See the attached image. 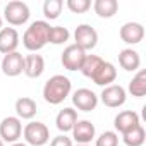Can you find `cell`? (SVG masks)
I'll use <instances>...</instances> for the list:
<instances>
[{
  "mask_svg": "<svg viewBox=\"0 0 146 146\" xmlns=\"http://www.w3.org/2000/svg\"><path fill=\"white\" fill-rule=\"evenodd\" d=\"M70 90H72L70 79L62 76V74H55L45 83V86H43V98L50 105H60L70 95Z\"/></svg>",
  "mask_w": 146,
  "mask_h": 146,
  "instance_id": "obj_1",
  "label": "cell"
},
{
  "mask_svg": "<svg viewBox=\"0 0 146 146\" xmlns=\"http://www.w3.org/2000/svg\"><path fill=\"white\" fill-rule=\"evenodd\" d=\"M48 31H50V24L46 21L31 23L23 36V45L26 46V50H29L33 53L41 50L48 43Z\"/></svg>",
  "mask_w": 146,
  "mask_h": 146,
  "instance_id": "obj_2",
  "label": "cell"
},
{
  "mask_svg": "<svg viewBox=\"0 0 146 146\" xmlns=\"http://www.w3.org/2000/svg\"><path fill=\"white\" fill-rule=\"evenodd\" d=\"M31 12L28 4L21 2V0H12L9 2L4 9V17L11 26H23L24 23H28Z\"/></svg>",
  "mask_w": 146,
  "mask_h": 146,
  "instance_id": "obj_3",
  "label": "cell"
},
{
  "mask_svg": "<svg viewBox=\"0 0 146 146\" xmlns=\"http://www.w3.org/2000/svg\"><path fill=\"white\" fill-rule=\"evenodd\" d=\"M23 134H24L26 143L31 144V146H43L50 141V131L43 122H35L33 120V122L26 124Z\"/></svg>",
  "mask_w": 146,
  "mask_h": 146,
  "instance_id": "obj_4",
  "label": "cell"
},
{
  "mask_svg": "<svg viewBox=\"0 0 146 146\" xmlns=\"http://www.w3.org/2000/svg\"><path fill=\"white\" fill-rule=\"evenodd\" d=\"M74 40H76V46H79L83 52L93 50L98 43V33L95 28H91L90 24H79L74 31Z\"/></svg>",
  "mask_w": 146,
  "mask_h": 146,
  "instance_id": "obj_5",
  "label": "cell"
},
{
  "mask_svg": "<svg viewBox=\"0 0 146 146\" xmlns=\"http://www.w3.org/2000/svg\"><path fill=\"white\" fill-rule=\"evenodd\" d=\"M23 134V124L17 117H5L0 122V139L4 143H17Z\"/></svg>",
  "mask_w": 146,
  "mask_h": 146,
  "instance_id": "obj_6",
  "label": "cell"
},
{
  "mask_svg": "<svg viewBox=\"0 0 146 146\" xmlns=\"http://www.w3.org/2000/svg\"><path fill=\"white\" fill-rule=\"evenodd\" d=\"M125 90L120 86V84H110V86H105L102 95H100V100L105 107L108 108H117V107H122L125 103Z\"/></svg>",
  "mask_w": 146,
  "mask_h": 146,
  "instance_id": "obj_7",
  "label": "cell"
},
{
  "mask_svg": "<svg viewBox=\"0 0 146 146\" xmlns=\"http://www.w3.org/2000/svg\"><path fill=\"white\" fill-rule=\"evenodd\" d=\"M86 58V52H83L79 46L76 45H69L64 52H62V65L67 70H81V65Z\"/></svg>",
  "mask_w": 146,
  "mask_h": 146,
  "instance_id": "obj_8",
  "label": "cell"
},
{
  "mask_svg": "<svg viewBox=\"0 0 146 146\" xmlns=\"http://www.w3.org/2000/svg\"><path fill=\"white\" fill-rule=\"evenodd\" d=\"M72 103H74V107L78 110L91 112L98 105V96L88 88H79L78 91H74V95H72Z\"/></svg>",
  "mask_w": 146,
  "mask_h": 146,
  "instance_id": "obj_9",
  "label": "cell"
},
{
  "mask_svg": "<svg viewBox=\"0 0 146 146\" xmlns=\"http://www.w3.org/2000/svg\"><path fill=\"white\" fill-rule=\"evenodd\" d=\"M24 70V57L19 52H12L4 55L2 58V72L9 78H16Z\"/></svg>",
  "mask_w": 146,
  "mask_h": 146,
  "instance_id": "obj_10",
  "label": "cell"
},
{
  "mask_svg": "<svg viewBox=\"0 0 146 146\" xmlns=\"http://www.w3.org/2000/svg\"><path fill=\"white\" fill-rule=\"evenodd\" d=\"M120 40L127 45H137L144 38V28L139 23H125L120 28Z\"/></svg>",
  "mask_w": 146,
  "mask_h": 146,
  "instance_id": "obj_11",
  "label": "cell"
},
{
  "mask_svg": "<svg viewBox=\"0 0 146 146\" xmlns=\"http://www.w3.org/2000/svg\"><path fill=\"white\" fill-rule=\"evenodd\" d=\"M115 78H117V69H115V65L113 64H110V62H102V65L96 69V72L93 74V83L95 84H98V86H110L113 81H115Z\"/></svg>",
  "mask_w": 146,
  "mask_h": 146,
  "instance_id": "obj_12",
  "label": "cell"
},
{
  "mask_svg": "<svg viewBox=\"0 0 146 146\" xmlns=\"http://www.w3.org/2000/svg\"><path fill=\"white\" fill-rule=\"evenodd\" d=\"M19 45V35L14 28H2L0 29V53H12L17 52Z\"/></svg>",
  "mask_w": 146,
  "mask_h": 146,
  "instance_id": "obj_13",
  "label": "cell"
},
{
  "mask_svg": "<svg viewBox=\"0 0 146 146\" xmlns=\"http://www.w3.org/2000/svg\"><path fill=\"white\" fill-rule=\"evenodd\" d=\"M95 125L90 120H78L72 127V137H74L79 144H88L95 137Z\"/></svg>",
  "mask_w": 146,
  "mask_h": 146,
  "instance_id": "obj_14",
  "label": "cell"
},
{
  "mask_svg": "<svg viewBox=\"0 0 146 146\" xmlns=\"http://www.w3.org/2000/svg\"><path fill=\"white\" fill-rule=\"evenodd\" d=\"M43 70H45V60L41 55L38 53H29L24 57V74L31 79H36L43 74Z\"/></svg>",
  "mask_w": 146,
  "mask_h": 146,
  "instance_id": "obj_15",
  "label": "cell"
},
{
  "mask_svg": "<svg viewBox=\"0 0 146 146\" xmlns=\"http://www.w3.org/2000/svg\"><path fill=\"white\" fill-rule=\"evenodd\" d=\"M113 125H115V129H117L120 134H124V132L131 131L132 127L139 125V115H137L136 112H132V110H124V112H120V113L115 117Z\"/></svg>",
  "mask_w": 146,
  "mask_h": 146,
  "instance_id": "obj_16",
  "label": "cell"
},
{
  "mask_svg": "<svg viewBox=\"0 0 146 146\" xmlns=\"http://www.w3.org/2000/svg\"><path fill=\"white\" fill-rule=\"evenodd\" d=\"M119 64L124 70H129V72H134L139 69L141 65V57L136 50L132 48H124L120 53H119Z\"/></svg>",
  "mask_w": 146,
  "mask_h": 146,
  "instance_id": "obj_17",
  "label": "cell"
},
{
  "mask_svg": "<svg viewBox=\"0 0 146 146\" xmlns=\"http://www.w3.org/2000/svg\"><path fill=\"white\" fill-rule=\"evenodd\" d=\"M78 122V112L74 108H64L58 112L57 119H55V124H57V129L60 132H69L72 131L74 124Z\"/></svg>",
  "mask_w": 146,
  "mask_h": 146,
  "instance_id": "obj_18",
  "label": "cell"
},
{
  "mask_svg": "<svg viewBox=\"0 0 146 146\" xmlns=\"http://www.w3.org/2000/svg\"><path fill=\"white\" fill-rule=\"evenodd\" d=\"M38 112V107H36V102L33 98H28V96H23L16 102V113H17V119H33Z\"/></svg>",
  "mask_w": 146,
  "mask_h": 146,
  "instance_id": "obj_19",
  "label": "cell"
},
{
  "mask_svg": "<svg viewBox=\"0 0 146 146\" xmlns=\"http://www.w3.org/2000/svg\"><path fill=\"white\" fill-rule=\"evenodd\" d=\"M93 9L95 12L103 17V19H108V17H113L119 11V2L117 0H95L93 4Z\"/></svg>",
  "mask_w": 146,
  "mask_h": 146,
  "instance_id": "obj_20",
  "label": "cell"
},
{
  "mask_svg": "<svg viewBox=\"0 0 146 146\" xmlns=\"http://www.w3.org/2000/svg\"><path fill=\"white\" fill-rule=\"evenodd\" d=\"M122 137H124L125 146H143V143L146 139V132H144V127L139 124V125L132 127L131 131L124 132Z\"/></svg>",
  "mask_w": 146,
  "mask_h": 146,
  "instance_id": "obj_21",
  "label": "cell"
},
{
  "mask_svg": "<svg viewBox=\"0 0 146 146\" xmlns=\"http://www.w3.org/2000/svg\"><path fill=\"white\" fill-rule=\"evenodd\" d=\"M129 93L136 98L146 95V70H139L129 83Z\"/></svg>",
  "mask_w": 146,
  "mask_h": 146,
  "instance_id": "obj_22",
  "label": "cell"
},
{
  "mask_svg": "<svg viewBox=\"0 0 146 146\" xmlns=\"http://www.w3.org/2000/svg\"><path fill=\"white\" fill-rule=\"evenodd\" d=\"M102 62H103V58L98 57V55H86V58H84V62H83V65H81L83 76H86V78L91 79L93 74L96 72V69L102 65Z\"/></svg>",
  "mask_w": 146,
  "mask_h": 146,
  "instance_id": "obj_23",
  "label": "cell"
},
{
  "mask_svg": "<svg viewBox=\"0 0 146 146\" xmlns=\"http://www.w3.org/2000/svg\"><path fill=\"white\" fill-rule=\"evenodd\" d=\"M70 33L67 28L64 26H50V31H48V43L52 45H62L69 40Z\"/></svg>",
  "mask_w": 146,
  "mask_h": 146,
  "instance_id": "obj_24",
  "label": "cell"
},
{
  "mask_svg": "<svg viewBox=\"0 0 146 146\" xmlns=\"http://www.w3.org/2000/svg\"><path fill=\"white\" fill-rule=\"evenodd\" d=\"M62 7H64L62 0H45V4H43V14H45L46 19L53 21V19H57L60 16Z\"/></svg>",
  "mask_w": 146,
  "mask_h": 146,
  "instance_id": "obj_25",
  "label": "cell"
},
{
  "mask_svg": "<svg viewBox=\"0 0 146 146\" xmlns=\"http://www.w3.org/2000/svg\"><path fill=\"white\" fill-rule=\"evenodd\" d=\"M90 0H67V9L74 14H84L86 11H90Z\"/></svg>",
  "mask_w": 146,
  "mask_h": 146,
  "instance_id": "obj_26",
  "label": "cell"
},
{
  "mask_svg": "<svg viewBox=\"0 0 146 146\" xmlns=\"http://www.w3.org/2000/svg\"><path fill=\"white\" fill-rule=\"evenodd\" d=\"M96 146H119V136L113 131H105L100 137H96Z\"/></svg>",
  "mask_w": 146,
  "mask_h": 146,
  "instance_id": "obj_27",
  "label": "cell"
},
{
  "mask_svg": "<svg viewBox=\"0 0 146 146\" xmlns=\"http://www.w3.org/2000/svg\"><path fill=\"white\" fill-rule=\"evenodd\" d=\"M50 146H72V139L67 137L65 134H60V136H57V137L52 139Z\"/></svg>",
  "mask_w": 146,
  "mask_h": 146,
  "instance_id": "obj_28",
  "label": "cell"
},
{
  "mask_svg": "<svg viewBox=\"0 0 146 146\" xmlns=\"http://www.w3.org/2000/svg\"><path fill=\"white\" fill-rule=\"evenodd\" d=\"M11 146H28V144H24V143H12Z\"/></svg>",
  "mask_w": 146,
  "mask_h": 146,
  "instance_id": "obj_29",
  "label": "cell"
},
{
  "mask_svg": "<svg viewBox=\"0 0 146 146\" xmlns=\"http://www.w3.org/2000/svg\"><path fill=\"white\" fill-rule=\"evenodd\" d=\"M2 23H4V21H2V17H0V29H2Z\"/></svg>",
  "mask_w": 146,
  "mask_h": 146,
  "instance_id": "obj_30",
  "label": "cell"
},
{
  "mask_svg": "<svg viewBox=\"0 0 146 146\" xmlns=\"http://www.w3.org/2000/svg\"><path fill=\"white\" fill-rule=\"evenodd\" d=\"M0 146H4V141H2V139H0Z\"/></svg>",
  "mask_w": 146,
  "mask_h": 146,
  "instance_id": "obj_31",
  "label": "cell"
},
{
  "mask_svg": "<svg viewBox=\"0 0 146 146\" xmlns=\"http://www.w3.org/2000/svg\"><path fill=\"white\" fill-rule=\"evenodd\" d=\"M78 146H88V144H78Z\"/></svg>",
  "mask_w": 146,
  "mask_h": 146,
  "instance_id": "obj_32",
  "label": "cell"
}]
</instances>
